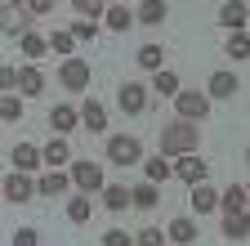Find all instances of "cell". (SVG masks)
Here are the masks:
<instances>
[{
  "label": "cell",
  "mask_w": 250,
  "mask_h": 246,
  "mask_svg": "<svg viewBox=\"0 0 250 246\" xmlns=\"http://www.w3.org/2000/svg\"><path fill=\"white\" fill-rule=\"evenodd\" d=\"M81 126H85L89 134H103V130H107V108H103V103H94V99H89V103L81 108Z\"/></svg>",
  "instance_id": "obj_18"
},
{
  "label": "cell",
  "mask_w": 250,
  "mask_h": 246,
  "mask_svg": "<svg viewBox=\"0 0 250 246\" xmlns=\"http://www.w3.org/2000/svg\"><path fill=\"white\" fill-rule=\"evenodd\" d=\"M174 112L183 121H206L210 116V94H197V89H179L174 94Z\"/></svg>",
  "instance_id": "obj_5"
},
{
  "label": "cell",
  "mask_w": 250,
  "mask_h": 246,
  "mask_svg": "<svg viewBox=\"0 0 250 246\" xmlns=\"http://www.w3.org/2000/svg\"><path fill=\"white\" fill-rule=\"evenodd\" d=\"M130 197H134V206L139 210H156V206H161V193H156V183H134V188H130Z\"/></svg>",
  "instance_id": "obj_24"
},
{
  "label": "cell",
  "mask_w": 250,
  "mask_h": 246,
  "mask_svg": "<svg viewBox=\"0 0 250 246\" xmlns=\"http://www.w3.org/2000/svg\"><path fill=\"white\" fill-rule=\"evenodd\" d=\"M41 152H45V166H49V170H58V166H67V161H72V148H67V139H49Z\"/></svg>",
  "instance_id": "obj_22"
},
{
  "label": "cell",
  "mask_w": 250,
  "mask_h": 246,
  "mask_svg": "<svg viewBox=\"0 0 250 246\" xmlns=\"http://www.w3.org/2000/svg\"><path fill=\"white\" fill-rule=\"evenodd\" d=\"M103 246H134V233H125V228H107V233H103Z\"/></svg>",
  "instance_id": "obj_37"
},
{
  "label": "cell",
  "mask_w": 250,
  "mask_h": 246,
  "mask_svg": "<svg viewBox=\"0 0 250 246\" xmlns=\"http://www.w3.org/2000/svg\"><path fill=\"white\" fill-rule=\"evenodd\" d=\"M9 246H41V233H36V228H18V233L9 237Z\"/></svg>",
  "instance_id": "obj_39"
},
{
  "label": "cell",
  "mask_w": 250,
  "mask_h": 246,
  "mask_svg": "<svg viewBox=\"0 0 250 246\" xmlns=\"http://www.w3.org/2000/svg\"><path fill=\"white\" fill-rule=\"evenodd\" d=\"M107 5H125V0H107Z\"/></svg>",
  "instance_id": "obj_41"
},
{
  "label": "cell",
  "mask_w": 250,
  "mask_h": 246,
  "mask_svg": "<svg viewBox=\"0 0 250 246\" xmlns=\"http://www.w3.org/2000/svg\"><path fill=\"white\" fill-rule=\"evenodd\" d=\"M246 193H250V183H246Z\"/></svg>",
  "instance_id": "obj_42"
},
{
  "label": "cell",
  "mask_w": 250,
  "mask_h": 246,
  "mask_svg": "<svg viewBox=\"0 0 250 246\" xmlns=\"http://www.w3.org/2000/svg\"><path fill=\"white\" fill-rule=\"evenodd\" d=\"M116 108H121L125 116L147 112V85H139V81H121V89H116Z\"/></svg>",
  "instance_id": "obj_6"
},
{
  "label": "cell",
  "mask_w": 250,
  "mask_h": 246,
  "mask_svg": "<svg viewBox=\"0 0 250 246\" xmlns=\"http://www.w3.org/2000/svg\"><path fill=\"white\" fill-rule=\"evenodd\" d=\"M27 197H36V179L31 175H22V170H14V175H5V201H27Z\"/></svg>",
  "instance_id": "obj_10"
},
{
  "label": "cell",
  "mask_w": 250,
  "mask_h": 246,
  "mask_svg": "<svg viewBox=\"0 0 250 246\" xmlns=\"http://www.w3.org/2000/svg\"><path fill=\"white\" fill-rule=\"evenodd\" d=\"M18 116H22L18 94H0V121H18Z\"/></svg>",
  "instance_id": "obj_35"
},
{
  "label": "cell",
  "mask_w": 250,
  "mask_h": 246,
  "mask_svg": "<svg viewBox=\"0 0 250 246\" xmlns=\"http://www.w3.org/2000/svg\"><path fill=\"white\" fill-rule=\"evenodd\" d=\"M246 242H250V237H246Z\"/></svg>",
  "instance_id": "obj_44"
},
{
  "label": "cell",
  "mask_w": 250,
  "mask_h": 246,
  "mask_svg": "<svg viewBox=\"0 0 250 246\" xmlns=\"http://www.w3.org/2000/svg\"><path fill=\"white\" fill-rule=\"evenodd\" d=\"M246 161H250V152H246Z\"/></svg>",
  "instance_id": "obj_43"
},
{
  "label": "cell",
  "mask_w": 250,
  "mask_h": 246,
  "mask_svg": "<svg viewBox=\"0 0 250 246\" xmlns=\"http://www.w3.org/2000/svg\"><path fill=\"white\" fill-rule=\"evenodd\" d=\"M81 126V112L72 108V103H54L49 108V130H58V134H72Z\"/></svg>",
  "instance_id": "obj_14"
},
{
  "label": "cell",
  "mask_w": 250,
  "mask_h": 246,
  "mask_svg": "<svg viewBox=\"0 0 250 246\" xmlns=\"http://www.w3.org/2000/svg\"><path fill=\"white\" fill-rule=\"evenodd\" d=\"M58 81H62V89H72V94L89 89V63H85V58H62Z\"/></svg>",
  "instance_id": "obj_7"
},
{
  "label": "cell",
  "mask_w": 250,
  "mask_h": 246,
  "mask_svg": "<svg viewBox=\"0 0 250 246\" xmlns=\"http://www.w3.org/2000/svg\"><path fill=\"white\" fill-rule=\"evenodd\" d=\"M174 175H179V179L188 183V188H197V183H206L210 166H206V161L197 157V152H192V157H179V161H174Z\"/></svg>",
  "instance_id": "obj_11"
},
{
  "label": "cell",
  "mask_w": 250,
  "mask_h": 246,
  "mask_svg": "<svg viewBox=\"0 0 250 246\" xmlns=\"http://www.w3.org/2000/svg\"><path fill=\"white\" fill-rule=\"evenodd\" d=\"M246 201H250V193L241 188V183H228L224 197H219V210H246Z\"/></svg>",
  "instance_id": "obj_27"
},
{
  "label": "cell",
  "mask_w": 250,
  "mask_h": 246,
  "mask_svg": "<svg viewBox=\"0 0 250 246\" xmlns=\"http://www.w3.org/2000/svg\"><path fill=\"white\" fill-rule=\"evenodd\" d=\"M170 175H174V161L166 157V152H156V157H147V161H143V179H147V183H156V188H161Z\"/></svg>",
  "instance_id": "obj_15"
},
{
  "label": "cell",
  "mask_w": 250,
  "mask_h": 246,
  "mask_svg": "<svg viewBox=\"0 0 250 246\" xmlns=\"http://www.w3.org/2000/svg\"><path fill=\"white\" fill-rule=\"evenodd\" d=\"M219 233H224L228 242L250 237V210H224V220H219Z\"/></svg>",
  "instance_id": "obj_13"
},
{
  "label": "cell",
  "mask_w": 250,
  "mask_h": 246,
  "mask_svg": "<svg viewBox=\"0 0 250 246\" xmlns=\"http://www.w3.org/2000/svg\"><path fill=\"white\" fill-rule=\"evenodd\" d=\"M197 121H183V116H174V121H166L161 126V152L170 161H179V157H192L197 152Z\"/></svg>",
  "instance_id": "obj_1"
},
{
  "label": "cell",
  "mask_w": 250,
  "mask_h": 246,
  "mask_svg": "<svg viewBox=\"0 0 250 246\" xmlns=\"http://www.w3.org/2000/svg\"><path fill=\"white\" fill-rule=\"evenodd\" d=\"M134 246H166V233L161 228H139L134 233Z\"/></svg>",
  "instance_id": "obj_36"
},
{
  "label": "cell",
  "mask_w": 250,
  "mask_h": 246,
  "mask_svg": "<svg viewBox=\"0 0 250 246\" xmlns=\"http://www.w3.org/2000/svg\"><path fill=\"white\" fill-rule=\"evenodd\" d=\"M72 183H76L81 193H103L107 188V175H103L99 161H72Z\"/></svg>",
  "instance_id": "obj_4"
},
{
  "label": "cell",
  "mask_w": 250,
  "mask_h": 246,
  "mask_svg": "<svg viewBox=\"0 0 250 246\" xmlns=\"http://www.w3.org/2000/svg\"><path fill=\"white\" fill-rule=\"evenodd\" d=\"M237 89H241L237 72H228V67H219V72H210V85H206V94H210V99H232Z\"/></svg>",
  "instance_id": "obj_12"
},
{
  "label": "cell",
  "mask_w": 250,
  "mask_h": 246,
  "mask_svg": "<svg viewBox=\"0 0 250 246\" xmlns=\"http://www.w3.org/2000/svg\"><path fill=\"white\" fill-rule=\"evenodd\" d=\"M107 161H112V166H139V161H147V157H143V143H139L134 134H112V139H107Z\"/></svg>",
  "instance_id": "obj_2"
},
{
  "label": "cell",
  "mask_w": 250,
  "mask_h": 246,
  "mask_svg": "<svg viewBox=\"0 0 250 246\" xmlns=\"http://www.w3.org/2000/svg\"><path fill=\"white\" fill-rule=\"evenodd\" d=\"M152 89H156V94H161V99H174V94H179V76H174L170 67L152 72Z\"/></svg>",
  "instance_id": "obj_26"
},
{
  "label": "cell",
  "mask_w": 250,
  "mask_h": 246,
  "mask_svg": "<svg viewBox=\"0 0 250 246\" xmlns=\"http://www.w3.org/2000/svg\"><path fill=\"white\" fill-rule=\"evenodd\" d=\"M219 22H224L228 32H246V22H250V5H246V0H224V5H219Z\"/></svg>",
  "instance_id": "obj_9"
},
{
  "label": "cell",
  "mask_w": 250,
  "mask_h": 246,
  "mask_svg": "<svg viewBox=\"0 0 250 246\" xmlns=\"http://www.w3.org/2000/svg\"><path fill=\"white\" fill-rule=\"evenodd\" d=\"M125 206H134L130 188H125V183H107L103 188V210H125Z\"/></svg>",
  "instance_id": "obj_23"
},
{
  "label": "cell",
  "mask_w": 250,
  "mask_h": 246,
  "mask_svg": "<svg viewBox=\"0 0 250 246\" xmlns=\"http://www.w3.org/2000/svg\"><path fill=\"white\" fill-rule=\"evenodd\" d=\"M224 54L237 58V63H246V58H250V36H246V32H232V36L224 41Z\"/></svg>",
  "instance_id": "obj_29"
},
{
  "label": "cell",
  "mask_w": 250,
  "mask_h": 246,
  "mask_svg": "<svg viewBox=\"0 0 250 246\" xmlns=\"http://www.w3.org/2000/svg\"><path fill=\"white\" fill-rule=\"evenodd\" d=\"M0 32L9 41H22L31 32V9L27 5H0Z\"/></svg>",
  "instance_id": "obj_3"
},
{
  "label": "cell",
  "mask_w": 250,
  "mask_h": 246,
  "mask_svg": "<svg viewBox=\"0 0 250 246\" xmlns=\"http://www.w3.org/2000/svg\"><path fill=\"white\" fill-rule=\"evenodd\" d=\"M166 237L179 242V246H192V242H197V220H192V215H179V220H170Z\"/></svg>",
  "instance_id": "obj_17"
},
{
  "label": "cell",
  "mask_w": 250,
  "mask_h": 246,
  "mask_svg": "<svg viewBox=\"0 0 250 246\" xmlns=\"http://www.w3.org/2000/svg\"><path fill=\"white\" fill-rule=\"evenodd\" d=\"M67 32H72L76 41H94V36H99V22H94V18H76Z\"/></svg>",
  "instance_id": "obj_34"
},
{
  "label": "cell",
  "mask_w": 250,
  "mask_h": 246,
  "mask_svg": "<svg viewBox=\"0 0 250 246\" xmlns=\"http://www.w3.org/2000/svg\"><path fill=\"white\" fill-rule=\"evenodd\" d=\"M139 67L161 72V67H166V49H161V45H143V49H139Z\"/></svg>",
  "instance_id": "obj_30"
},
{
  "label": "cell",
  "mask_w": 250,
  "mask_h": 246,
  "mask_svg": "<svg viewBox=\"0 0 250 246\" xmlns=\"http://www.w3.org/2000/svg\"><path fill=\"white\" fill-rule=\"evenodd\" d=\"M103 22L112 27V32H130V27L139 22V14H134V9H125V5H107V14H103Z\"/></svg>",
  "instance_id": "obj_21"
},
{
  "label": "cell",
  "mask_w": 250,
  "mask_h": 246,
  "mask_svg": "<svg viewBox=\"0 0 250 246\" xmlns=\"http://www.w3.org/2000/svg\"><path fill=\"white\" fill-rule=\"evenodd\" d=\"M89 215H94V206H89V193H76V197L67 201V220H72V224H89Z\"/></svg>",
  "instance_id": "obj_28"
},
{
  "label": "cell",
  "mask_w": 250,
  "mask_h": 246,
  "mask_svg": "<svg viewBox=\"0 0 250 246\" xmlns=\"http://www.w3.org/2000/svg\"><path fill=\"white\" fill-rule=\"evenodd\" d=\"M219 197H224V193H214L210 183H197V188H192V210H197V215L219 210Z\"/></svg>",
  "instance_id": "obj_25"
},
{
  "label": "cell",
  "mask_w": 250,
  "mask_h": 246,
  "mask_svg": "<svg viewBox=\"0 0 250 246\" xmlns=\"http://www.w3.org/2000/svg\"><path fill=\"white\" fill-rule=\"evenodd\" d=\"M22 5L31 9V18H45V14H54V0H22Z\"/></svg>",
  "instance_id": "obj_40"
},
{
  "label": "cell",
  "mask_w": 250,
  "mask_h": 246,
  "mask_svg": "<svg viewBox=\"0 0 250 246\" xmlns=\"http://www.w3.org/2000/svg\"><path fill=\"white\" fill-rule=\"evenodd\" d=\"M0 85H5V94H14V89H18V67H14V63H0Z\"/></svg>",
  "instance_id": "obj_38"
},
{
  "label": "cell",
  "mask_w": 250,
  "mask_h": 246,
  "mask_svg": "<svg viewBox=\"0 0 250 246\" xmlns=\"http://www.w3.org/2000/svg\"><path fill=\"white\" fill-rule=\"evenodd\" d=\"M18 45H22V54H27V58H41V54L49 49V36H41V32H27Z\"/></svg>",
  "instance_id": "obj_31"
},
{
  "label": "cell",
  "mask_w": 250,
  "mask_h": 246,
  "mask_svg": "<svg viewBox=\"0 0 250 246\" xmlns=\"http://www.w3.org/2000/svg\"><path fill=\"white\" fill-rule=\"evenodd\" d=\"M139 22H147V27H161L166 18H170V5H166V0H139Z\"/></svg>",
  "instance_id": "obj_20"
},
{
  "label": "cell",
  "mask_w": 250,
  "mask_h": 246,
  "mask_svg": "<svg viewBox=\"0 0 250 246\" xmlns=\"http://www.w3.org/2000/svg\"><path fill=\"white\" fill-rule=\"evenodd\" d=\"M72 45H76V36H72V32H54V36H49V49H54V54H62V58H76V54H72Z\"/></svg>",
  "instance_id": "obj_33"
},
{
  "label": "cell",
  "mask_w": 250,
  "mask_h": 246,
  "mask_svg": "<svg viewBox=\"0 0 250 246\" xmlns=\"http://www.w3.org/2000/svg\"><path fill=\"white\" fill-rule=\"evenodd\" d=\"M72 9H76L81 18H94V22H99V18L107 14V0H72Z\"/></svg>",
  "instance_id": "obj_32"
},
{
  "label": "cell",
  "mask_w": 250,
  "mask_h": 246,
  "mask_svg": "<svg viewBox=\"0 0 250 246\" xmlns=\"http://www.w3.org/2000/svg\"><path fill=\"white\" fill-rule=\"evenodd\" d=\"M41 89H45V72H41V67H31V63H22V67H18V94L36 99Z\"/></svg>",
  "instance_id": "obj_16"
},
{
  "label": "cell",
  "mask_w": 250,
  "mask_h": 246,
  "mask_svg": "<svg viewBox=\"0 0 250 246\" xmlns=\"http://www.w3.org/2000/svg\"><path fill=\"white\" fill-rule=\"evenodd\" d=\"M9 161H14V170H22V175H36V170L45 166V152L18 139V143H14V152H9Z\"/></svg>",
  "instance_id": "obj_8"
},
{
  "label": "cell",
  "mask_w": 250,
  "mask_h": 246,
  "mask_svg": "<svg viewBox=\"0 0 250 246\" xmlns=\"http://www.w3.org/2000/svg\"><path fill=\"white\" fill-rule=\"evenodd\" d=\"M67 188H72V175H58V170H49V175L36 179V193L41 197H62Z\"/></svg>",
  "instance_id": "obj_19"
}]
</instances>
